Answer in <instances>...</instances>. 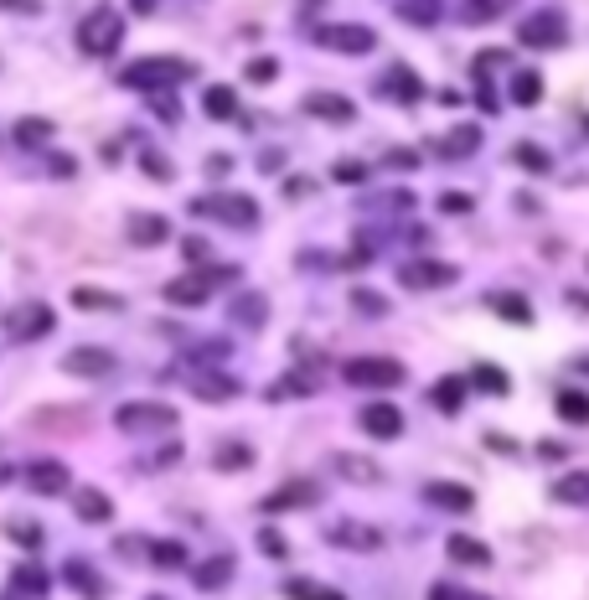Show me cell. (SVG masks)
Returning a JSON list of instances; mask_svg holds the SVG:
<instances>
[{
    "mask_svg": "<svg viewBox=\"0 0 589 600\" xmlns=\"http://www.w3.org/2000/svg\"><path fill=\"white\" fill-rule=\"evenodd\" d=\"M471 378V388H481V394H507V373H496L491 363H481L476 373H465Z\"/></svg>",
    "mask_w": 589,
    "mask_h": 600,
    "instance_id": "38",
    "label": "cell"
},
{
    "mask_svg": "<svg viewBox=\"0 0 589 600\" xmlns=\"http://www.w3.org/2000/svg\"><path fill=\"white\" fill-rule=\"evenodd\" d=\"M341 378H347L352 388H398L403 368L393 363V357H352V363L341 368Z\"/></svg>",
    "mask_w": 589,
    "mask_h": 600,
    "instance_id": "6",
    "label": "cell"
},
{
    "mask_svg": "<svg viewBox=\"0 0 589 600\" xmlns=\"http://www.w3.org/2000/svg\"><path fill=\"white\" fill-rule=\"evenodd\" d=\"M62 368H68L73 378H109L119 363H114L109 347H73L68 357H62Z\"/></svg>",
    "mask_w": 589,
    "mask_h": 600,
    "instance_id": "11",
    "label": "cell"
},
{
    "mask_svg": "<svg viewBox=\"0 0 589 600\" xmlns=\"http://www.w3.org/2000/svg\"><path fill=\"white\" fill-rule=\"evenodd\" d=\"M403 21H414V26H434L440 21V6H398Z\"/></svg>",
    "mask_w": 589,
    "mask_h": 600,
    "instance_id": "45",
    "label": "cell"
},
{
    "mask_svg": "<svg viewBox=\"0 0 589 600\" xmlns=\"http://www.w3.org/2000/svg\"><path fill=\"white\" fill-rule=\"evenodd\" d=\"M434 150H440L445 161H465L471 150H481V130H476V125H455V130H450L440 145H434Z\"/></svg>",
    "mask_w": 589,
    "mask_h": 600,
    "instance_id": "23",
    "label": "cell"
},
{
    "mask_svg": "<svg viewBox=\"0 0 589 600\" xmlns=\"http://www.w3.org/2000/svg\"><path fill=\"white\" fill-rule=\"evenodd\" d=\"M197 590H223L228 580H233V559L228 554H217V559H207V564H197Z\"/></svg>",
    "mask_w": 589,
    "mask_h": 600,
    "instance_id": "27",
    "label": "cell"
},
{
    "mask_svg": "<svg viewBox=\"0 0 589 600\" xmlns=\"http://www.w3.org/2000/svg\"><path fill=\"white\" fill-rule=\"evenodd\" d=\"M26 482H31V492H37V497L73 492V476H68V466H62V461H37V466L26 471Z\"/></svg>",
    "mask_w": 589,
    "mask_h": 600,
    "instance_id": "13",
    "label": "cell"
},
{
    "mask_svg": "<svg viewBox=\"0 0 589 600\" xmlns=\"http://www.w3.org/2000/svg\"><path fill=\"white\" fill-rule=\"evenodd\" d=\"M11 538L21 549H42V523H26V518H11Z\"/></svg>",
    "mask_w": 589,
    "mask_h": 600,
    "instance_id": "41",
    "label": "cell"
},
{
    "mask_svg": "<svg viewBox=\"0 0 589 600\" xmlns=\"http://www.w3.org/2000/svg\"><path fill=\"white\" fill-rule=\"evenodd\" d=\"M538 456H543V461H564V456H569V445H558V440H543V445H538Z\"/></svg>",
    "mask_w": 589,
    "mask_h": 600,
    "instance_id": "55",
    "label": "cell"
},
{
    "mask_svg": "<svg viewBox=\"0 0 589 600\" xmlns=\"http://www.w3.org/2000/svg\"><path fill=\"white\" fill-rule=\"evenodd\" d=\"M357 425H362L372 440H393V435H403V414H398L393 404H367V409L357 414Z\"/></svg>",
    "mask_w": 589,
    "mask_h": 600,
    "instance_id": "17",
    "label": "cell"
},
{
    "mask_svg": "<svg viewBox=\"0 0 589 600\" xmlns=\"http://www.w3.org/2000/svg\"><path fill=\"white\" fill-rule=\"evenodd\" d=\"M310 119H331V125H347V119H357V104L347 94H305L300 104Z\"/></svg>",
    "mask_w": 589,
    "mask_h": 600,
    "instance_id": "15",
    "label": "cell"
},
{
    "mask_svg": "<svg viewBox=\"0 0 589 600\" xmlns=\"http://www.w3.org/2000/svg\"><path fill=\"white\" fill-rule=\"evenodd\" d=\"M383 161H388L393 171H414V166H419V150H409V145H393Z\"/></svg>",
    "mask_w": 589,
    "mask_h": 600,
    "instance_id": "44",
    "label": "cell"
},
{
    "mask_svg": "<svg viewBox=\"0 0 589 600\" xmlns=\"http://www.w3.org/2000/svg\"><path fill=\"white\" fill-rule=\"evenodd\" d=\"M424 502H429V507H440V513H471L476 492H471V487H460V482H429V487H424Z\"/></svg>",
    "mask_w": 589,
    "mask_h": 600,
    "instance_id": "18",
    "label": "cell"
},
{
    "mask_svg": "<svg viewBox=\"0 0 589 600\" xmlns=\"http://www.w3.org/2000/svg\"><path fill=\"white\" fill-rule=\"evenodd\" d=\"M57 326V316H52V306H42V300H21V306H11L6 311V332H11V342H37V337H47Z\"/></svg>",
    "mask_w": 589,
    "mask_h": 600,
    "instance_id": "5",
    "label": "cell"
},
{
    "mask_svg": "<svg viewBox=\"0 0 589 600\" xmlns=\"http://www.w3.org/2000/svg\"><path fill=\"white\" fill-rule=\"evenodd\" d=\"M197 68L186 63V57H140V63H130L119 73V83L124 88H150V94H161V88H176V83H186Z\"/></svg>",
    "mask_w": 589,
    "mask_h": 600,
    "instance_id": "2",
    "label": "cell"
},
{
    "mask_svg": "<svg viewBox=\"0 0 589 600\" xmlns=\"http://www.w3.org/2000/svg\"><path fill=\"white\" fill-rule=\"evenodd\" d=\"M78 52H88V57H114L119 52V42H124V16L114 11V6H93L83 21H78Z\"/></svg>",
    "mask_w": 589,
    "mask_h": 600,
    "instance_id": "1",
    "label": "cell"
},
{
    "mask_svg": "<svg viewBox=\"0 0 589 600\" xmlns=\"http://www.w3.org/2000/svg\"><path fill=\"white\" fill-rule=\"evenodd\" d=\"M11 600H42L47 595V569H37V564H21L16 575H11V590H6Z\"/></svg>",
    "mask_w": 589,
    "mask_h": 600,
    "instance_id": "24",
    "label": "cell"
},
{
    "mask_svg": "<svg viewBox=\"0 0 589 600\" xmlns=\"http://www.w3.org/2000/svg\"><path fill=\"white\" fill-rule=\"evenodd\" d=\"M507 94H512V104H522V109H533V104L543 99V73H533V68H522V73H512V83H507Z\"/></svg>",
    "mask_w": 589,
    "mask_h": 600,
    "instance_id": "25",
    "label": "cell"
},
{
    "mask_svg": "<svg viewBox=\"0 0 589 600\" xmlns=\"http://www.w3.org/2000/svg\"><path fill=\"white\" fill-rule=\"evenodd\" d=\"M202 109H207L212 119H233V114H238V94H233L228 83H212L207 94H202Z\"/></svg>",
    "mask_w": 589,
    "mask_h": 600,
    "instance_id": "28",
    "label": "cell"
},
{
    "mask_svg": "<svg viewBox=\"0 0 589 600\" xmlns=\"http://www.w3.org/2000/svg\"><path fill=\"white\" fill-rule=\"evenodd\" d=\"M124 233H130V244H140V249H155V244H166V238H171V223H166L161 213H130Z\"/></svg>",
    "mask_w": 589,
    "mask_h": 600,
    "instance_id": "19",
    "label": "cell"
},
{
    "mask_svg": "<svg viewBox=\"0 0 589 600\" xmlns=\"http://www.w3.org/2000/svg\"><path fill=\"white\" fill-rule=\"evenodd\" d=\"M558 414H564L569 425H589V399L579 388H564V394H558Z\"/></svg>",
    "mask_w": 589,
    "mask_h": 600,
    "instance_id": "33",
    "label": "cell"
},
{
    "mask_svg": "<svg viewBox=\"0 0 589 600\" xmlns=\"http://www.w3.org/2000/svg\"><path fill=\"white\" fill-rule=\"evenodd\" d=\"M445 549H450V559H455V564H481V569L491 564V549L481 544V538H465V533H450V544H445Z\"/></svg>",
    "mask_w": 589,
    "mask_h": 600,
    "instance_id": "26",
    "label": "cell"
},
{
    "mask_svg": "<svg viewBox=\"0 0 589 600\" xmlns=\"http://www.w3.org/2000/svg\"><path fill=\"white\" fill-rule=\"evenodd\" d=\"M502 6H460V21H496Z\"/></svg>",
    "mask_w": 589,
    "mask_h": 600,
    "instance_id": "51",
    "label": "cell"
},
{
    "mask_svg": "<svg viewBox=\"0 0 589 600\" xmlns=\"http://www.w3.org/2000/svg\"><path fill=\"white\" fill-rule=\"evenodd\" d=\"M507 63H512V57H507V52H481V57H476V68H471V73L481 78V73H496V68H507Z\"/></svg>",
    "mask_w": 589,
    "mask_h": 600,
    "instance_id": "48",
    "label": "cell"
},
{
    "mask_svg": "<svg viewBox=\"0 0 589 600\" xmlns=\"http://www.w3.org/2000/svg\"><path fill=\"white\" fill-rule=\"evenodd\" d=\"M316 42L331 47V52H352V57H362V52L378 47V37H372L367 26H326V32H316Z\"/></svg>",
    "mask_w": 589,
    "mask_h": 600,
    "instance_id": "12",
    "label": "cell"
},
{
    "mask_svg": "<svg viewBox=\"0 0 589 600\" xmlns=\"http://www.w3.org/2000/svg\"><path fill=\"white\" fill-rule=\"evenodd\" d=\"M336 476H347V482H362V487H378L383 482V466H372L362 456H352V450H341V456H331Z\"/></svg>",
    "mask_w": 589,
    "mask_h": 600,
    "instance_id": "22",
    "label": "cell"
},
{
    "mask_svg": "<svg viewBox=\"0 0 589 600\" xmlns=\"http://www.w3.org/2000/svg\"><path fill=\"white\" fill-rule=\"evenodd\" d=\"M316 502H321L316 482H285L279 492L264 497V513H295V507H316Z\"/></svg>",
    "mask_w": 589,
    "mask_h": 600,
    "instance_id": "14",
    "label": "cell"
},
{
    "mask_svg": "<svg viewBox=\"0 0 589 600\" xmlns=\"http://www.w3.org/2000/svg\"><path fill=\"white\" fill-rule=\"evenodd\" d=\"M429 600H476V595H465V590H455V585H434Z\"/></svg>",
    "mask_w": 589,
    "mask_h": 600,
    "instance_id": "56",
    "label": "cell"
},
{
    "mask_svg": "<svg viewBox=\"0 0 589 600\" xmlns=\"http://www.w3.org/2000/svg\"><path fill=\"white\" fill-rule=\"evenodd\" d=\"M181 254L192 264H207V238H181Z\"/></svg>",
    "mask_w": 589,
    "mask_h": 600,
    "instance_id": "52",
    "label": "cell"
},
{
    "mask_svg": "<svg viewBox=\"0 0 589 600\" xmlns=\"http://www.w3.org/2000/svg\"><path fill=\"white\" fill-rule=\"evenodd\" d=\"M579 368H584V373H589V357H584V363H579Z\"/></svg>",
    "mask_w": 589,
    "mask_h": 600,
    "instance_id": "60",
    "label": "cell"
},
{
    "mask_svg": "<svg viewBox=\"0 0 589 600\" xmlns=\"http://www.w3.org/2000/svg\"><path fill=\"white\" fill-rule=\"evenodd\" d=\"M109 513H114V507H109V497H104V492H93V487H83V492H78V518H83V523H104Z\"/></svg>",
    "mask_w": 589,
    "mask_h": 600,
    "instance_id": "30",
    "label": "cell"
},
{
    "mask_svg": "<svg viewBox=\"0 0 589 600\" xmlns=\"http://www.w3.org/2000/svg\"><path fill=\"white\" fill-rule=\"evenodd\" d=\"M114 425H119L124 435H161V430H176V409L150 404V399H135V404H119V409H114Z\"/></svg>",
    "mask_w": 589,
    "mask_h": 600,
    "instance_id": "4",
    "label": "cell"
},
{
    "mask_svg": "<svg viewBox=\"0 0 589 600\" xmlns=\"http://www.w3.org/2000/svg\"><path fill=\"white\" fill-rule=\"evenodd\" d=\"M553 497H558V502H569V507L589 502V471H574V476H564V482L553 487Z\"/></svg>",
    "mask_w": 589,
    "mask_h": 600,
    "instance_id": "32",
    "label": "cell"
},
{
    "mask_svg": "<svg viewBox=\"0 0 589 600\" xmlns=\"http://www.w3.org/2000/svg\"><path fill=\"white\" fill-rule=\"evenodd\" d=\"M455 275H460V269L445 264V259H414V264L398 269V280L409 290H445V285H455Z\"/></svg>",
    "mask_w": 589,
    "mask_h": 600,
    "instance_id": "8",
    "label": "cell"
},
{
    "mask_svg": "<svg viewBox=\"0 0 589 600\" xmlns=\"http://www.w3.org/2000/svg\"><path fill=\"white\" fill-rule=\"evenodd\" d=\"M522 47H538V52H548V47H558L564 42V11H533L522 21Z\"/></svg>",
    "mask_w": 589,
    "mask_h": 600,
    "instance_id": "9",
    "label": "cell"
},
{
    "mask_svg": "<svg viewBox=\"0 0 589 600\" xmlns=\"http://www.w3.org/2000/svg\"><path fill=\"white\" fill-rule=\"evenodd\" d=\"M243 78L264 88V83H274V78H279V63H274V57H254V63H248V73H243Z\"/></svg>",
    "mask_w": 589,
    "mask_h": 600,
    "instance_id": "43",
    "label": "cell"
},
{
    "mask_svg": "<svg viewBox=\"0 0 589 600\" xmlns=\"http://www.w3.org/2000/svg\"><path fill=\"white\" fill-rule=\"evenodd\" d=\"M378 94L383 99H398V104H414V99H424V83L414 78V68H388L383 78H378Z\"/></svg>",
    "mask_w": 589,
    "mask_h": 600,
    "instance_id": "16",
    "label": "cell"
},
{
    "mask_svg": "<svg viewBox=\"0 0 589 600\" xmlns=\"http://www.w3.org/2000/svg\"><path fill=\"white\" fill-rule=\"evenodd\" d=\"M73 306H83V311H119V295H104V290H73Z\"/></svg>",
    "mask_w": 589,
    "mask_h": 600,
    "instance_id": "40",
    "label": "cell"
},
{
    "mask_svg": "<svg viewBox=\"0 0 589 600\" xmlns=\"http://www.w3.org/2000/svg\"><path fill=\"white\" fill-rule=\"evenodd\" d=\"M285 595H290V600H347L341 590H331V585H316V580H290V585H285Z\"/></svg>",
    "mask_w": 589,
    "mask_h": 600,
    "instance_id": "34",
    "label": "cell"
},
{
    "mask_svg": "<svg viewBox=\"0 0 589 600\" xmlns=\"http://www.w3.org/2000/svg\"><path fill=\"white\" fill-rule=\"evenodd\" d=\"M62 580H68L83 600H104V595H109V585L99 580V569L83 564V559H68V564H62Z\"/></svg>",
    "mask_w": 589,
    "mask_h": 600,
    "instance_id": "21",
    "label": "cell"
},
{
    "mask_svg": "<svg viewBox=\"0 0 589 600\" xmlns=\"http://www.w3.org/2000/svg\"><path fill=\"white\" fill-rule=\"evenodd\" d=\"M486 445H491V450H502V456H512V450H517L507 435H486Z\"/></svg>",
    "mask_w": 589,
    "mask_h": 600,
    "instance_id": "57",
    "label": "cell"
},
{
    "mask_svg": "<svg viewBox=\"0 0 589 600\" xmlns=\"http://www.w3.org/2000/svg\"><path fill=\"white\" fill-rule=\"evenodd\" d=\"M512 161H517V166H522V171H533V176H543V171H548V166H553V161H548V156H543V150H538V145H533V140H522V145H512Z\"/></svg>",
    "mask_w": 589,
    "mask_h": 600,
    "instance_id": "36",
    "label": "cell"
},
{
    "mask_svg": "<svg viewBox=\"0 0 589 600\" xmlns=\"http://www.w3.org/2000/svg\"><path fill=\"white\" fill-rule=\"evenodd\" d=\"M440 207H445V213H471V197H465V192H445Z\"/></svg>",
    "mask_w": 589,
    "mask_h": 600,
    "instance_id": "53",
    "label": "cell"
},
{
    "mask_svg": "<svg viewBox=\"0 0 589 600\" xmlns=\"http://www.w3.org/2000/svg\"><path fill=\"white\" fill-rule=\"evenodd\" d=\"M491 306L502 311L507 321H517V326H527V321H533V306H527L522 295H491Z\"/></svg>",
    "mask_w": 589,
    "mask_h": 600,
    "instance_id": "37",
    "label": "cell"
},
{
    "mask_svg": "<svg viewBox=\"0 0 589 600\" xmlns=\"http://www.w3.org/2000/svg\"><path fill=\"white\" fill-rule=\"evenodd\" d=\"M150 559L155 564H186V549L181 544H150Z\"/></svg>",
    "mask_w": 589,
    "mask_h": 600,
    "instance_id": "47",
    "label": "cell"
},
{
    "mask_svg": "<svg viewBox=\"0 0 589 600\" xmlns=\"http://www.w3.org/2000/svg\"><path fill=\"white\" fill-rule=\"evenodd\" d=\"M264 316H269L264 295H238V300H233V321H238V326H264Z\"/></svg>",
    "mask_w": 589,
    "mask_h": 600,
    "instance_id": "31",
    "label": "cell"
},
{
    "mask_svg": "<svg viewBox=\"0 0 589 600\" xmlns=\"http://www.w3.org/2000/svg\"><path fill=\"white\" fill-rule=\"evenodd\" d=\"M212 466L217 471H248V466H254V450H248V445H223L212 456Z\"/></svg>",
    "mask_w": 589,
    "mask_h": 600,
    "instance_id": "35",
    "label": "cell"
},
{
    "mask_svg": "<svg viewBox=\"0 0 589 600\" xmlns=\"http://www.w3.org/2000/svg\"><path fill=\"white\" fill-rule=\"evenodd\" d=\"M16 140H21L26 150H31V145H47V140H52V125H47V119H21Z\"/></svg>",
    "mask_w": 589,
    "mask_h": 600,
    "instance_id": "39",
    "label": "cell"
},
{
    "mask_svg": "<svg viewBox=\"0 0 589 600\" xmlns=\"http://www.w3.org/2000/svg\"><path fill=\"white\" fill-rule=\"evenodd\" d=\"M331 176H336V182H362L367 166H357V161H336V166H331Z\"/></svg>",
    "mask_w": 589,
    "mask_h": 600,
    "instance_id": "50",
    "label": "cell"
},
{
    "mask_svg": "<svg viewBox=\"0 0 589 600\" xmlns=\"http://www.w3.org/2000/svg\"><path fill=\"white\" fill-rule=\"evenodd\" d=\"M331 544H336V549L372 554V549H383V533L372 528V523H336V528H331Z\"/></svg>",
    "mask_w": 589,
    "mask_h": 600,
    "instance_id": "20",
    "label": "cell"
},
{
    "mask_svg": "<svg viewBox=\"0 0 589 600\" xmlns=\"http://www.w3.org/2000/svg\"><path fill=\"white\" fill-rule=\"evenodd\" d=\"M259 549H264L269 559H285V554H290V544H285V538H279L274 528H264V533H259Z\"/></svg>",
    "mask_w": 589,
    "mask_h": 600,
    "instance_id": "46",
    "label": "cell"
},
{
    "mask_svg": "<svg viewBox=\"0 0 589 600\" xmlns=\"http://www.w3.org/2000/svg\"><path fill=\"white\" fill-rule=\"evenodd\" d=\"M238 269H212V275H181L166 285V300L171 306H207L212 300V280H233Z\"/></svg>",
    "mask_w": 589,
    "mask_h": 600,
    "instance_id": "7",
    "label": "cell"
},
{
    "mask_svg": "<svg viewBox=\"0 0 589 600\" xmlns=\"http://www.w3.org/2000/svg\"><path fill=\"white\" fill-rule=\"evenodd\" d=\"M310 388H316V378H310V373H290L285 383H274V388H269V399H285V394H310Z\"/></svg>",
    "mask_w": 589,
    "mask_h": 600,
    "instance_id": "42",
    "label": "cell"
},
{
    "mask_svg": "<svg viewBox=\"0 0 589 600\" xmlns=\"http://www.w3.org/2000/svg\"><path fill=\"white\" fill-rule=\"evenodd\" d=\"M310 192H316L310 176H290V182H285V197H310Z\"/></svg>",
    "mask_w": 589,
    "mask_h": 600,
    "instance_id": "54",
    "label": "cell"
},
{
    "mask_svg": "<svg viewBox=\"0 0 589 600\" xmlns=\"http://www.w3.org/2000/svg\"><path fill=\"white\" fill-rule=\"evenodd\" d=\"M228 166H233L228 156H212V161H207V171H212V176H228Z\"/></svg>",
    "mask_w": 589,
    "mask_h": 600,
    "instance_id": "59",
    "label": "cell"
},
{
    "mask_svg": "<svg viewBox=\"0 0 589 600\" xmlns=\"http://www.w3.org/2000/svg\"><path fill=\"white\" fill-rule=\"evenodd\" d=\"M357 306H362V311H383V300H378V295H367V290H357Z\"/></svg>",
    "mask_w": 589,
    "mask_h": 600,
    "instance_id": "58",
    "label": "cell"
},
{
    "mask_svg": "<svg viewBox=\"0 0 589 600\" xmlns=\"http://www.w3.org/2000/svg\"><path fill=\"white\" fill-rule=\"evenodd\" d=\"M145 176H155V182H171V166H166V156H155V150H145Z\"/></svg>",
    "mask_w": 589,
    "mask_h": 600,
    "instance_id": "49",
    "label": "cell"
},
{
    "mask_svg": "<svg viewBox=\"0 0 589 600\" xmlns=\"http://www.w3.org/2000/svg\"><path fill=\"white\" fill-rule=\"evenodd\" d=\"M186 388H192L197 399H207V404H223V399L238 394V378L223 373V368H192L186 373Z\"/></svg>",
    "mask_w": 589,
    "mask_h": 600,
    "instance_id": "10",
    "label": "cell"
},
{
    "mask_svg": "<svg viewBox=\"0 0 589 600\" xmlns=\"http://www.w3.org/2000/svg\"><path fill=\"white\" fill-rule=\"evenodd\" d=\"M465 388H471V378H465V373L440 378V383H434V404H440L445 414H455V409H460V399H465Z\"/></svg>",
    "mask_w": 589,
    "mask_h": 600,
    "instance_id": "29",
    "label": "cell"
},
{
    "mask_svg": "<svg viewBox=\"0 0 589 600\" xmlns=\"http://www.w3.org/2000/svg\"><path fill=\"white\" fill-rule=\"evenodd\" d=\"M192 213L223 223V228H254V223H259V202L243 197V192H212V197H197V202H192Z\"/></svg>",
    "mask_w": 589,
    "mask_h": 600,
    "instance_id": "3",
    "label": "cell"
}]
</instances>
